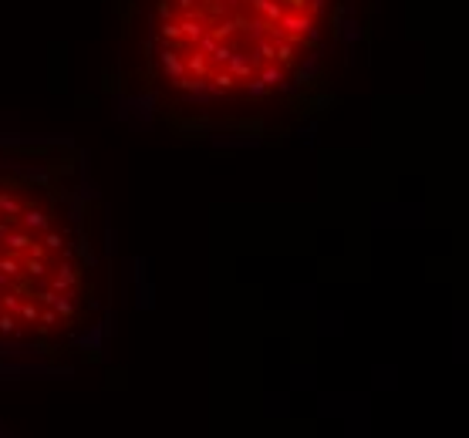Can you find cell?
Segmentation results:
<instances>
[{
	"label": "cell",
	"instance_id": "7a4b0ae2",
	"mask_svg": "<svg viewBox=\"0 0 469 438\" xmlns=\"http://www.w3.org/2000/svg\"><path fill=\"white\" fill-rule=\"evenodd\" d=\"M92 304V243L71 192L51 169L0 162V347H54Z\"/></svg>",
	"mask_w": 469,
	"mask_h": 438
},
{
	"label": "cell",
	"instance_id": "6da1fadb",
	"mask_svg": "<svg viewBox=\"0 0 469 438\" xmlns=\"http://www.w3.org/2000/svg\"><path fill=\"white\" fill-rule=\"evenodd\" d=\"M351 0H149L146 74L189 135H283L321 112Z\"/></svg>",
	"mask_w": 469,
	"mask_h": 438
}]
</instances>
